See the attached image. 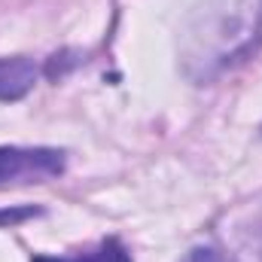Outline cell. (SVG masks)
Instances as JSON below:
<instances>
[{
	"mask_svg": "<svg viewBox=\"0 0 262 262\" xmlns=\"http://www.w3.org/2000/svg\"><path fill=\"white\" fill-rule=\"evenodd\" d=\"M262 49V0H204L180 34L183 73L204 85Z\"/></svg>",
	"mask_w": 262,
	"mask_h": 262,
	"instance_id": "obj_1",
	"label": "cell"
},
{
	"mask_svg": "<svg viewBox=\"0 0 262 262\" xmlns=\"http://www.w3.org/2000/svg\"><path fill=\"white\" fill-rule=\"evenodd\" d=\"M31 262H64V259H58V256H34Z\"/></svg>",
	"mask_w": 262,
	"mask_h": 262,
	"instance_id": "obj_8",
	"label": "cell"
},
{
	"mask_svg": "<svg viewBox=\"0 0 262 262\" xmlns=\"http://www.w3.org/2000/svg\"><path fill=\"white\" fill-rule=\"evenodd\" d=\"M34 213H40V210H37V207H25V210H0V223H18V220L34 216Z\"/></svg>",
	"mask_w": 262,
	"mask_h": 262,
	"instance_id": "obj_7",
	"label": "cell"
},
{
	"mask_svg": "<svg viewBox=\"0 0 262 262\" xmlns=\"http://www.w3.org/2000/svg\"><path fill=\"white\" fill-rule=\"evenodd\" d=\"M40 70L31 58L15 55V58H0V101H18L25 98L34 82H37Z\"/></svg>",
	"mask_w": 262,
	"mask_h": 262,
	"instance_id": "obj_4",
	"label": "cell"
},
{
	"mask_svg": "<svg viewBox=\"0 0 262 262\" xmlns=\"http://www.w3.org/2000/svg\"><path fill=\"white\" fill-rule=\"evenodd\" d=\"M180 262H232V259H229L226 253L213 250V247H192Z\"/></svg>",
	"mask_w": 262,
	"mask_h": 262,
	"instance_id": "obj_6",
	"label": "cell"
},
{
	"mask_svg": "<svg viewBox=\"0 0 262 262\" xmlns=\"http://www.w3.org/2000/svg\"><path fill=\"white\" fill-rule=\"evenodd\" d=\"M64 174V152L52 146H0V189L43 183Z\"/></svg>",
	"mask_w": 262,
	"mask_h": 262,
	"instance_id": "obj_2",
	"label": "cell"
},
{
	"mask_svg": "<svg viewBox=\"0 0 262 262\" xmlns=\"http://www.w3.org/2000/svg\"><path fill=\"white\" fill-rule=\"evenodd\" d=\"M229 259L262 262V201H256L250 216H244L232 229V256Z\"/></svg>",
	"mask_w": 262,
	"mask_h": 262,
	"instance_id": "obj_3",
	"label": "cell"
},
{
	"mask_svg": "<svg viewBox=\"0 0 262 262\" xmlns=\"http://www.w3.org/2000/svg\"><path fill=\"white\" fill-rule=\"evenodd\" d=\"M70 262H131V253H128V247H125L122 241H116V238H104L98 247H92V250L73 256Z\"/></svg>",
	"mask_w": 262,
	"mask_h": 262,
	"instance_id": "obj_5",
	"label": "cell"
}]
</instances>
